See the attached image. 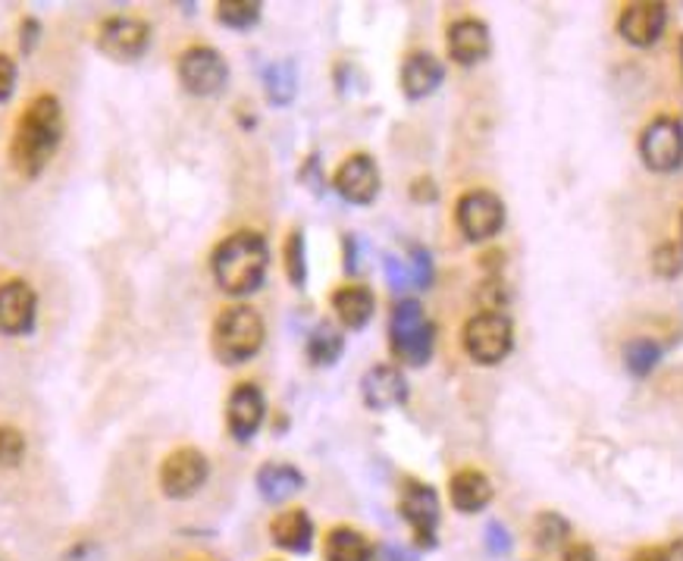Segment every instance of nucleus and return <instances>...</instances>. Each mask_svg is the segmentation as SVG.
<instances>
[{
  "mask_svg": "<svg viewBox=\"0 0 683 561\" xmlns=\"http://www.w3.org/2000/svg\"><path fill=\"white\" fill-rule=\"evenodd\" d=\"M38 295L26 280L0 282V333L26 335L36 330Z\"/></svg>",
  "mask_w": 683,
  "mask_h": 561,
  "instance_id": "13",
  "label": "nucleus"
},
{
  "mask_svg": "<svg viewBox=\"0 0 683 561\" xmlns=\"http://www.w3.org/2000/svg\"><path fill=\"white\" fill-rule=\"evenodd\" d=\"M533 537H536V543H540V549H545V552L564 549V545H568V537H571V524H568L561 514H555V511H543V514L536 518V524H533Z\"/></svg>",
  "mask_w": 683,
  "mask_h": 561,
  "instance_id": "28",
  "label": "nucleus"
},
{
  "mask_svg": "<svg viewBox=\"0 0 683 561\" xmlns=\"http://www.w3.org/2000/svg\"><path fill=\"white\" fill-rule=\"evenodd\" d=\"M282 263H285V277L292 285H304L308 282V248H304V232L292 229L285 248H282Z\"/></svg>",
  "mask_w": 683,
  "mask_h": 561,
  "instance_id": "27",
  "label": "nucleus"
},
{
  "mask_svg": "<svg viewBox=\"0 0 683 561\" xmlns=\"http://www.w3.org/2000/svg\"><path fill=\"white\" fill-rule=\"evenodd\" d=\"M564 561H596V549L590 543H568L564 545Z\"/></svg>",
  "mask_w": 683,
  "mask_h": 561,
  "instance_id": "38",
  "label": "nucleus"
},
{
  "mask_svg": "<svg viewBox=\"0 0 683 561\" xmlns=\"http://www.w3.org/2000/svg\"><path fill=\"white\" fill-rule=\"evenodd\" d=\"M486 549H490L492 555H505L511 549V533L499 521H492L486 527Z\"/></svg>",
  "mask_w": 683,
  "mask_h": 561,
  "instance_id": "35",
  "label": "nucleus"
},
{
  "mask_svg": "<svg viewBox=\"0 0 683 561\" xmlns=\"http://www.w3.org/2000/svg\"><path fill=\"white\" fill-rule=\"evenodd\" d=\"M333 311L349 330H364L376 311V299L368 285H342L333 292Z\"/></svg>",
  "mask_w": 683,
  "mask_h": 561,
  "instance_id": "21",
  "label": "nucleus"
},
{
  "mask_svg": "<svg viewBox=\"0 0 683 561\" xmlns=\"http://www.w3.org/2000/svg\"><path fill=\"white\" fill-rule=\"evenodd\" d=\"M41 41V22L36 17H26L19 22V51L32 53Z\"/></svg>",
  "mask_w": 683,
  "mask_h": 561,
  "instance_id": "33",
  "label": "nucleus"
},
{
  "mask_svg": "<svg viewBox=\"0 0 683 561\" xmlns=\"http://www.w3.org/2000/svg\"><path fill=\"white\" fill-rule=\"evenodd\" d=\"M333 186L339 198H345L349 204L364 208V204H373V201H376L383 179H380L376 160L370 158V154H351V158L342 160V167L335 170Z\"/></svg>",
  "mask_w": 683,
  "mask_h": 561,
  "instance_id": "12",
  "label": "nucleus"
},
{
  "mask_svg": "<svg viewBox=\"0 0 683 561\" xmlns=\"http://www.w3.org/2000/svg\"><path fill=\"white\" fill-rule=\"evenodd\" d=\"M263 88H267V101L277 107L292 104L295 91H299V72L292 60H280V63H270L263 70Z\"/></svg>",
  "mask_w": 683,
  "mask_h": 561,
  "instance_id": "24",
  "label": "nucleus"
},
{
  "mask_svg": "<svg viewBox=\"0 0 683 561\" xmlns=\"http://www.w3.org/2000/svg\"><path fill=\"white\" fill-rule=\"evenodd\" d=\"M455 220L468 242H486L505 227V204H502L499 194L486 192V189H473V192L461 194Z\"/></svg>",
  "mask_w": 683,
  "mask_h": 561,
  "instance_id": "8",
  "label": "nucleus"
},
{
  "mask_svg": "<svg viewBox=\"0 0 683 561\" xmlns=\"http://www.w3.org/2000/svg\"><path fill=\"white\" fill-rule=\"evenodd\" d=\"M442 79H445V67L430 51L411 53L402 63V91L404 98H411V101L430 98L442 86Z\"/></svg>",
  "mask_w": 683,
  "mask_h": 561,
  "instance_id": "18",
  "label": "nucleus"
},
{
  "mask_svg": "<svg viewBox=\"0 0 683 561\" xmlns=\"http://www.w3.org/2000/svg\"><path fill=\"white\" fill-rule=\"evenodd\" d=\"M345 351V339L335 330L333 323H320L314 333L308 335V358L317 368H333Z\"/></svg>",
  "mask_w": 683,
  "mask_h": 561,
  "instance_id": "25",
  "label": "nucleus"
},
{
  "mask_svg": "<svg viewBox=\"0 0 683 561\" xmlns=\"http://www.w3.org/2000/svg\"><path fill=\"white\" fill-rule=\"evenodd\" d=\"M270 537L273 543L285 549V552H295V555H304L311 552L314 545V521L304 509H289L273 518L270 524Z\"/></svg>",
  "mask_w": 683,
  "mask_h": 561,
  "instance_id": "19",
  "label": "nucleus"
},
{
  "mask_svg": "<svg viewBox=\"0 0 683 561\" xmlns=\"http://www.w3.org/2000/svg\"><path fill=\"white\" fill-rule=\"evenodd\" d=\"M327 561H373L370 540L354 527H335L327 533Z\"/></svg>",
  "mask_w": 683,
  "mask_h": 561,
  "instance_id": "23",
  "label": "nucleus"
},
{
  "mask_svg": "<svg viewBox=\"0 0 683 561\" xmlns=\"http://www.w3.org/2000/svg\"><path fill=\"white\" fill-rule=\"evenodd\" d=\"M17 63H13V57L10 53H0V104L3 101H10L13 98V91H17Z\"/></svg>",
  "mask_w": 683,
  "mask_h": 561,
  "instance_id": "32",
  "label": "nucleus"
},
{
  "mask_svg": "<svg viewBox=\"0 0 683 561\" xmlns=\"http://www.w3.org/2000/svg\"><path fill=\"white\" fill-rule=\"evenodd\" d=\"M655 270H659V273H665V277H674V273L681 270V267H677V251H674L671 246L662 248V251L655 254Z\"/></svg>",
  "mask_w": 683,
  "mask_h": 561,
  "instance_id": "37",
  "label": "nucleus"
},
{
  "mask_svg": "<svg viewBox=\"0 0 683 561\" xmlns=\"http://www.w3.org/2000/svg\"><path fill=\"white\" fill-rule=\"evenodd\" d=\"M26 458V437L17 427H0V468H17Z\"/></svg>",
  "mask_w": 683,
  "mask_h": 561,
  "instance_id": "30",
  "label": "nucleus"
},
{
  "mask_svg": "<svg viewBox=\"0 0 683 561\" xmlns=\"http://www.w3.org/2000/svg\"><path fill=\"white\" fill-rule=\"evenodd\" d=\"M60 141H63V107L53 94H38L26 104L13 129V141H10L13 170L26 179L41 176L57 154Z\"/></svg>",
  "mask_w": 683,
  "mask_h": 561,
  "instance_id": "1",
  "label": "nucleus"
},
{
  "mask_svg": "<svg viewBox=\"0 0 683 561\" xmlns=\"http://www.w3.org/2000/svg\"><path fill=\"white\" fill-rule=\"evenodd\" d=\"M98 51L113 63H135L151 48V26L139 17H107L98 26Z\"/></svg>",
  "mask_w": 683,
  "mask_h": 561,
  "instance_id": "7",
  "label": "nucleus"
},
{
  "mask_svg": "<svg viewBox=\"0 0 683 561\" xmlns=\"http://www.w3.org/2000/svg\"><path fill=\"white\" fill-rule=\"evenodd\" d=\"M399 511H402L404 524L411 527L414 540L421 549H433L436 545L439 530V495L430 483L421 480H408L399 499Z\"/></svg>",
  "mask_w": 683,
  "mask_h": 561,
  "instance_id": "11",
  "label": "nucleus"
},
{
  "mask_svg": "<svg viewBox=\"0 0 683 561\" xmlns=\"http://www.w3.org/2000/svg\"><path fill=\"white\" fill-rule=\"evenodd\" d=\"M408 273H411V285H418V289H426L430 282H433V258H430V251L421 246H411L408 248Z\"/></svg>",
  "mask_w": 683,
  "mask_h": 561,
  "instance_id": "31",
  "label": "nucleus"
},
{
  "mask_svg": "<svg viewBox=\"0 0 683 561\" xmlns=\"http://www.w3.org/2000/svg\"><path fill=\"white\" fill-rule=\"evenodd\" d=\"M640 158L655 173H674L683 163V123L677 117H655L640 136Z\"/></svg>",
  "mask_w": 683,
  "mask_h": 561,
  "instance_id": "9",
  "label": "nucleus"
},
{
  "mask_svg": "<svg viewBox=\"0 0 683 561\" xmlns=\"http://www.w3.org/2000/svg\"><path fill=\"white\" fill-rule=\"evenodd\" d=\"M267 267H270V248L254 229H239L213 248V280L220 285V292H227L232 299L258 292L267 277Z\"/></svg>",
  "mask_w": 683,
  "mask_h": 561,
  "instance_id": "2",
  "label": "nucleus"
},
{
  "mask_svg": "<svg viewBox=\"0 0 683 561\" xmlns=\"http://www.w3.org/2000/svg\"><path fill=\"white\" fill-rule=\"evenodd\" d=\"M662 358V345L655 339H633L624 345V364L633 377H646Z\"/></svg>",
  "mask_w": 683,
  "mask_h": 561,
  "instance_id": "29",
  "label": "nucleus"
},
{
  "mask_svg": "<svg viewBox=\"0 0 683 561\" xmlns=\"http://www.w3.org/2000/svg\"><path fill=\"white\" fill-rule=\"evenodd\" d=\"M411 194H414V201H436V182H433V179H426V176H423V179H418V182H414V189H411Z\"/></svg>",
  "mask_w": 683,
  "mask_h": 561,
  "instance_id": "40",
  "label": "nucleus"
},
{
  "mask_svg": "<svg viewBox=\"0 0 683 561\" xmlns=\"http://www.w3.org/2000/svg\"><path fill=\"white\" fill-rule=\"evenodd\" d=\"M345 273H358L361 270V254H358V236H345Z\"/></svg>",
  "mask_w": 683,
  "mask_h": 561,
  "instance_id": "39",
  "label": "nucleus"
},
{
  "mask_svg": "<svg viewBox=\"0 0 683 561\" xmlns=\"http://www.w3.org/2000/svg\"><path fill=\"white\" fill-rule=\"evenodd\" d=\"M211 477V461L192 445L175 449L160 464V490L167 499H189L201 490Z\"/></svg>",
  "mask_w": 683,
  "mask_h": 561,
  "instance_id": "10",
  "label": "nucleus"
},
{
  "mask_svg": "<svg viewBox=\"0 0 683 561\" xmlns=\"http://www.w3.org/2000/svg\"><path fill=\"white\" fill-rule=\"evenodd\" d=\"M361 399L370 411H392L408 402V380L392 364H373L361 380Z\"/></svg>",
  "mask_w": 683,
  "mask_h": 561,
  "instance_id": "15",
  "label": "nucleus"
},
{
  "mask_svg": "<svg viewBox=\"0 0 683 561\" xmlns=\"http://www.w3.org/2000/svg\"><path fill=\"white\" fill-rule=\"evenodd\" d=\"M175 72H179L182 88L194 98H213L229 82V67L223 53L213 51L208 44H192V48L179 53Z\"/></svg>",
  "mask_w": 683,
  "mask_h": 561,
  "instance_id": "6",
  "label": "nucleus"
},
{
  "mask_svg": "<svg viewBox=\"0 0 683 561\" xmlns=\"http://www.w3.org/2000/svg\"><path fill=\"white\" fill-rule=\"evenodd\" d=\"M511 345H514V327H511V317H505L502 311L473 314L464 327V349L476 364L505 361Z\"/></svg>",
  "mask_w": 683,
  "mask_h": 561,
  "instance_id": "5",
  "label": "nucleus"
},
{
  "mask_svg": "<svg viewBox=\"0 0 683 561\" xmlns=\"http://www.w3.org/2000/svg\"><path fill=\"white\" fill-rule=\"evenodd\" d=\"M449 57L461 67H473L490 57V29L480 19H458L449 26Z\"/></svg>",
  "mask_w": 683,
  "mask_h": 561,
  "instance_id": "17",
  "label": "nucleus"
},
{
  "mask_svg": "<svg viewBox=\"0 0 683 561\" xmlns=\"http://www.w3.org/2000/svg\"><path fill=\"white\" fill-rule=\"evenodd\" d=\"M449 492H452V505L464 514L483 511L492 502L490 477H483L480 471H458L449 483Z\"/></svg>",
  "mask_w": 683,
  "mask_h": 561,
  "instance_id": "22",
  "label": "nucleus"
},
{
  "mask_svg": "<svg viewBox=\"0 0 683 561\" xmlns=\"http://www.w3.org/2000/svg\"><path fill=\"white\" fill-rule=\"evenodd\" d=\"M263 414H267V399L258 383H239L232 389L227 402V427L232 439L248 442L261 430Z\"/></svg>",
  "mask_w": 683,
  "mask_h": 561,
  "instance_id": "14",
  "label": "nucleus"
},
{
  "mask_svg": "<svg viewBox=\"0 0 683 561\" xmlns=\"http://www.w3.org/2000/svg\"><path fill=\"white\" fill-rule=\"evenodd\" d=\"M667 26L665 3H631L617 19V32L633 48H649L655 44Z\"/></svg>",
  "mask_w": 683,
  "mask_h": 561,
  "instance_id": "16",
  "label": "nucleus"
},
{
  "mask_svg": "<svg viewBox=\"0 0 683 561\" xmlns=\"http://www.w3.org/2000/svg\"><path fill=\"white\" fill-rule=\"evenodd\" d=\"M254 483H258V492L267 502L280 505L285 499H292L295 492L304 490V474L289 461H267L254 477Z\"/></svg>",
  "mask_w": 683,
  "mask_h": 561,
  "instance_id": "20",
  "label": "nucleus"
},
{
  "mask_svg": "<svg viewBox=\"0 0 683 561\" xmlns=\"http://www.w3.org/2000/svg\"><path fill=\"white\" fill-rule=\"evenodd\" d=\"M385 277H389V285H392V289H408V285H411V273H408V263H404L402 258L385 254Z\"/></svg>",
  "mask_w": 683,
  "mask_h": 561,
  "instance_id": "34",
  "label": "nucleus"
},
{
  "mask_svg": "<svg viewBox=\"0 0 683 561\" xmlns=\"http://www.w3.org/2000/svg\"><path fill=\"white\" fill-rule=\"evenodd\" d=\"M217 19L227 29L248 32L261 22V3H254V0H223V3H217Z\"/></svg>",
  "mask_w": 683,
  "mask_h": 561,
  "instance_id": "26",
  "label": "nucleus"
},
{
  "mask_svg": "<svg viewBox=\"0 0 683 561\" xmlns=\"http://www.w3.org/2000/svg\"><path fill=\"white\" fill-rule=\"evenodd\" d=\"M373 561H421L411 549H404V545H395V543H383L373 549Z\"/></svg>",
  "mask_w": 683,
  "mask_h": 561,
  "instance_id": "36",
  "label": "nucleus"
},
{
  "mask_svg": "<svg viewBox=\"0 0 683 561\" xmlns=\"http://www.w3.org/2000/svg\"><path fill=\"white\" fill-rule=\"evenodd\" d=\"M681 53H683V41H681Z\"/></svg>",
  "mask_w": 683,
  "mask_h": 561,
  "instance_id": "43",
  "label": "nucleus"
},
{
  "mask_svg": "<svg viewBox=\"0 0 683 561\" xmlns=\"http://www.w3.org/2000/svg\"><path fill=\"white\" fill-rule=\"evenodd\" d=\"M263 317L248 304H232L213 323V354L229 368H239L263 349Z\"/></svg>",
  "mask_w": 683,
  "mask_h": 561,
  "instance_id": "3",
  "label": "nucleus"
},
{
  "mask_svg": "<svg viewBox=\"0 0 683 561\" xmlns=\"http://www.w3.org/2000/svg\"><path fill=\"white\" fill-rule=\"evenodd\" d=\"M631 561H667V549H662V545H646V549L633 552Z\"/></svg>",
  "mask_w": 683,
  "mask_h": 561,
  "instance_id": "41",
  "label": "nucleus"
},
{
  "mask_svg": "<svg viewBox=\"0 0 683 561\" xmlns=\"http://www.w3.org/2000/svg\"><path fill=\"white\" fill-rule=\"evenodd\" d=\"M389 345L392 354L408 364V368H423L433 358V345H436V330L430 323V317L423 311L421 301L402 299L392 308V320H389Z\"/></svg>",
  "mask_w": 683,
  "mask_h": 561,
  "instance_id": "4",
  "label": "nucleus"
},
{
  "mask_svg": "<svg viewBox=\"0 0 683 561\" xmlns=\"http://www.w3.org/2000/svg\"><path fill=\"white\" fill-rule=\"evenodd\" d=\"M667 561H683V537L667 549Z\"/></svg>",
  "mask_w": 683,
  "mask_h": 561,
  "instance_id": "42",
  "label": "nucleus"
}]
</instances>
